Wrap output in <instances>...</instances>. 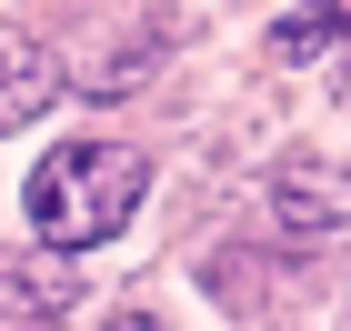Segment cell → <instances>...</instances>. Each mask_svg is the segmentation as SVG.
I'll list each match as a JSON object with an SVG mask.
<instances>
[{
  "label": "cell",
  "instance_id": "obj_3",
  "mask_svg": "<svg viewBox=\"0 0 351 331\" xmlns=\"http://www.w3.org/2000/svg\"><path fill=\"white\" fill-rule=\"evenodd\" d=\"M271 211H281V231H341L351 191L331 181L322 161H281V171H271Z\"/></svg>",
  "mask_w": 351,
  "mask_h": 331
},
{
  "label": "cell",
  "instance_id": "obj_2",
  "mask_svg": "<svg viewBox=\"0 0 351 331\" xmlns=\"http://www.w3.org/2000/svg\"><path fill=\"white\" fill-rule=\"evenodd\" d=\"M60 101V60L30 40V30H0V131H21Z\"/></svg>",
  "mask_w": 351,
  "mask_h": 331
},
{
  "label": "cell",
  "instance_id": "obj_5",
  "mask_svg": "<svg viewBox=\"0 0 351 331\" xmlns=\"http://www.w3.org/2000/svg\"><path fill=\"white\" fill-rule=\"evenodd\" d=\"M0 302H21V321H60V302H71V291H60V281H10V261H0Z\"/></svg>",
  "mask_w": 351,
  "mask_h": 331
},
{
  "label": "cell",
  "instance_id": "obj_1",
  "mask_svg": "<svg viewBox=\"0 0 351 331\" xmlns=\"http://www.w3.org/2000/svg\"><path fill=\"white\" fill-rule=\"evenodd\" d=\"M151 191V161L131 140H60L30 171V241L40 251H101Z\"/></svg>",
  "mask_w": 351,
  "mask_h": 331
},
{
  "label": "cell",
  "instance_id": "obj_4",
  "mask_svg": "<svg viewBox=\"0 0 351 331\" xmlns=\"http://www.w3.org/2000/svg\"><path fill=\"white\" fill-rule=\"evenodd\" d=\"M322 40H351V0H311V10H291V21L271 30V51H281V60L322 51Z\"/></svg>",
  "mask_w": 351,
  "mask_h": 331
},
{
  "label": "cell",
  "instance_id": "obj_7",
  "mask_svg": "<svg viewBox=\"0 0 351 331\" xmlns=\"http://www.w3.org/2000/svg\"><path fill=\"white\" fill-rule=\"evenodd\" d=\"M341 90H351V60H341Z\"/></svg>",
  "mask_w": 351,
  "mask_h": 331
},
{
  "label": "cell",
  "instance_id": "obj_6",
  "mask_svg": "<svg viewBox=\"0 0 351 331\" xmlns=\"http://www.w3.org/2000/svg\"><path fill=\"white\" fill-rule=\"evenodd\" d=\"M101 331H171V321H151V311H110Z\"/></svg>",
  "mask_w": 351,
  "mask_h": 331
}]
</instances>
